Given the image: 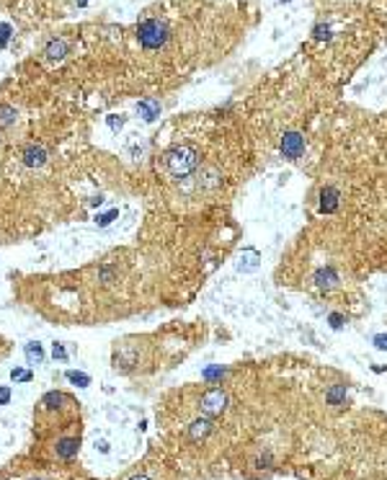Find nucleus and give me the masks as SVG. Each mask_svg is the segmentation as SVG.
<instances>
[{
	"label": "nucleus",
	"mask_w": 387,
	"mask_h": 480,
	"mask_svg": "<svg viewBox=\"0 0 387 480\" xmlns=\"http://www.w3.org/2000/svg\"><path fill=\"white\" fill-rule=\"evenodd\" d=\"M196 166H199V158H196V150L188 147V145H178V147L168 150L163 155V168L168 170V176L173 178H186L191 176Z\"/></svg>",
	"instance_id": "nucleus-1"
},
{
	"label": "nucleus",
	"mask_w": 387,
	"mask_h": 480,
	"mask_svg": "<svg viewBox=\"0 0 387 480\" xmlns=\"http://www.w3.org/2000/svg\"><path fill=\"white\" fill-rule=\"evenodd\" d=\"M137 39L145 49H160L168 42V26L163 21H158V18H147V21L140 23Z\"/></svg>",
	"instance_id": "nucleus-2"
},
{
	"label": "nucleus",
	"mask_w": 387,
	"mask_h": 480,
	"mask_svg": "<svg viewBox=\"0 0 387 480\" xmlns=\"http://www.w3.org/2000/svg\"><path fill=\"white\" fill-rule=\"evenodd\" d=\"M305 152V137L300 132H286L282 137V155L286 160H297Z\"/></svg>",
	"instance_id": "nucleus-3"
},
{
	"label": "nucleus",
	"mask_w": 387,
	"mask_h": 480,
	"mask_svg": "<svg viewBox=\"0 0 387 480\" xmlns=\"http://www.w3.org/2000/svg\"><path fill=\"white\" fill-rule=\"evenodd\" d=\"M224 405H227V395H224L222 390H206V393L202 395V411L209 413V416L222 413Z\"/></svg>",
	"instance_id": "nucleus-4"
},
{
	"label": "nucleus",
	"mask_w": 387,
	"mask_h": 480,
	"mask_svg": "<svg viewBox=\"0 0 387 480\" xmlns=\"http://www.w3.org/2000/svg\"><path fill=\"white\" fill-rule=\"evenodd\" d=\"M338 191L333 186H323L320 188V204H318V209H320V214H333L338 209Z\"/></svg>",
	"instance_id": "nucleus-5"
},
{
	"label": "nucleus",
	"mask_w": 387,
	"mask_h": 480,
	"mask_svg": "<svg viewBox=\"0 0 387 480\" xmlns=\"http://www.w3.org/2000/svg\"><path fill=\"white\" fill-rule=\"evenodd\" d=\"M44 163H47V150H44L41 145H29V147L23 150V166L26 168H41Z\"/></svg>",
	"instance_id": "nucleus-6"
},
{
	"label": "nucleus",
	"mask_w": 387,
	"mask_h": 480,
	"mask_svg": "<svg viewBox=\"0 0 387 480\" xmlns=\"http://www.w3.org/2000/svg\"><path fill=\"white\" fill-rule=\"evenodd\" d=\"M78 449H80V439L78 437H65V439H60L55 444L57 457H62V459H73L78 455Z\"/></svg>",
	"instance_id": "nucleus-7"
},
{
	"label": "nucleus",
	"mask_w": 387,
	"mask_h": 480,
	"mask_svg": "<svg viewBox=\"0 0 387 480\" xmlns=\"http://www.w3.org/2000/svg\"><path fill=\"white\" fill-rule=\"evenodd\" d=\"M315 284H318V289H333L338 284V276H336V271H333L330 266H326V269H318L315 271Z\"/></svg>",
	"instance_id": "nucleus-8"
},
{
	"label": "nucleus",
	"mask_w": 387,
	"mask_h": 480,
	"mask_svg": "<svg viewBox=\"0 0 387 480\" xmlns=\"http://www.w3.org/2000/svg\"><path fill=\"white\" fill-rule=\"evenodd\" d=\"M137 111H140V116L145 122H155L160 116V104L155 101V98H145V101L137 104Z\"/></svg>",
	"instance_id": "nucleus-9"
},
{
	"label": "nucleus",
	"mask_w": 387,
	"mask_h": 480,
	"mask_svg": "<svg viewBox=\"0 0 387 480\" xmlns=\"http://www.w3.org/2000/svg\"><path fill=\"white\" fill-rule=\"evenodd\" d=\"M209 429H212V421L209 418H199V421H194L191 426H188V437H191L194 441H199V439H204L206 434H209Z\"/></svg>",
	"instance_id": "nucleus-10"
},
{
	"label": "nucleus",
	"mask_w": 387,
	"mask_h": 480,
	"mask_svg": "<svg viewBox=\"0 0 387 480\" xmlns=\"http://www.w3.org/2000/svg\"><path fill=\"white\" fill-rule=\"evenodd\" d=\"M65 52H67V44L62 39H52L47 44V57L49 60H62V57H65Z\"/></svg>",
	"instance_id": "nucleus-11"
},
{
	"label": "nucleus",
	"mask_w": 387,
	"mask_h": 480,
	"mask_svg": "<svg viewBox=\"0 0 387 480\" xmlns=\"http://www.w3.org/2000/svg\"><path fill=\"white\" fill-rule=\"evenodd\" d=\"M326 400H328V405H341L346 400V385H333L326 393Z\"/></svg>",
	"instance_id": "nucleus-12"
},
{
	"label": "nucleus",
	"mask_w": 387,
	"mask_h": 480,
	"mask_svg": "<svg viewBox=\"0 0 387 480\" xmlns=\"http://www.w3.org/2000/svg\"><path fill=\"white\" fill-rule=\"evenodd\" d=\"M26 359H29V364H41L44 351H41L39 343H26Z\"/></svg>",
	"instance_id": "nucleus-13"
},
{
	"label": "nucleus",
	"mask_w": 387,
	"mask_h": 480,
	"mask_svg": "<svg viewBox=\"0 0 387 480\" xmlns=\"http://www.w3.org/2000/svg\"><path fill=\"white\" fill-rule=\"evenodd\" d=\"M13 122H16V108L3 104V106H0V126H8V124H13Z\"/></svg>",
	"instance_id": "nucleus-14"
},
{
	"label": "nucleus",
	"mask_w": 387,
	"mask_h": 480,
	"mask_svg": "<svg viewBox=\"0 0 387 480\" xmlns=\"http://www.w3.org/2000/svg\"><path fill=\"white\" fill-rule=\"evenodd\" d=\"M67 379L73 385H78V387H88V385H91V377L83 375V372H75V369H70V372H67Z\"/></svg>",
	"instance_id": "nucleus-15"
},
{
	"label": "nucleus",
	"mask_w": 387,
	"mask_h": 480,
	"mask_svg": "<svg viewBox=\"0 0 387 480\" xmlns=\"http://www.w3.org/2000/svg\"><path fill=\"white\" fill-rule=\"evenodd\" d=\"M224 375V367H206L204 372H202V377L206 379V382H212V379H220Z\"/></svg>",
	"instance_id": "nucleus-16"
},
{
	"label": "nucleus",
	"mask_w": 387,
	"mask_h": 480,
	"mask_svg": "<svg viewBox=\"0 0 387 480\" xmlns=\"http://www.w3.org/2000/svg\"><path fill=\"white\" fill-rule=\"evenodd\" d=\"M11 379H13V382H29L31 372H29V369H19V367H16V369H11Z\"/></svg>",
	"instance_id": "nucleus-17"
},
{
	"label": "nucleus",
	"mask_w": 387,
	"mask_h": 480,
	"mask_svg": "<svg viewBox=\"0 0 387 480\" xmlns=\"http://www.w3.org/2000/svg\"><path fill=\"white\" fill-rule=\"evenodd\" d=\"M106 122H109V126H111L114 132H119L122 126H124V122H127V119H124L122 114H109V116H106Z\"/></svg>",
	"instance_id": "nucleus-18"
},
{
	"label": "nucleus",
	"mask_w": 387,
	"mask_h": 480,
	"mask_svg": "<svg viewBox=\"0 0 387 480\" xmlns=\"http://www.w3.org/2000/svg\"><path fill=\"white\" fill-rule=\"evenodd\" d=\"M256 258H258L256 253L248 250V253H245V264L240 261V271H253V269H256Z\"/></svg>",
	"instance_id": "nucleus-19"
},
{
	"label": "nucleus",
	"mask_w": 387,
	"mask_h": 480,
	"mask_svg": "<svg viewBox=\"0 0 387 480\" xmlns=\"http://www.w3.org/2000/svg\"><path fill=\"white\" fill-rule=\"evenodd\" d=\"M116 217H119V209H111L109 214H101V217H98V225H101V228H103V225H111V220H116Z\"/></svg>",
	"instance_id": "nucleus-20"
},
{
	"label": "nucleus",
	"mask_w": 387,
	"mask_h": 480,
	"mask_svg": "<svg viewBox=\"0 0 387 480\" xmlns=\"http://www.w3.org/2000/svg\"><path fill=\"white\" fill-rule=\"evenodd\" d=\"M315 39H330V29H328V26H323V23H318V26H315Z\"/></svg>",
	"instance_id": "nucleus-21"
},
{
	"label": "nucleus",
	"mask_w": 387,
	"mask_h": 480,
	"mask_svg": "<svg viewBox=\"0 0 387 480\" xmlns=\"http://www.w3.org/2000/svg\"><path fill=\"white\" fill-rule=\"evenodd\" d=\"M11 400V387H0V405H8Z\"/></svg>",
	"instance_id": "nucleus-22"
},
{
	"label": "nucleus",
	"mask_w": 387,
	"mask_h": 480,
	"mask_svg": "<svg viewBox=\"0 0 387 480\" xmlns=\"http://www.w3.org/2000/svg\"><path fill=\"white\" fill-rule=\"evenodd\" d=\"M52 354H55V359H62V361H65V359H67V351H65V349H62V346H60V343H55V349H52Z\"/></svg>",
	"instance_id": "nucleus-23"
},
{
	"label": "nucleus",
	"mask_w": 387,
	"mask_h": 480,
	"mask_svg": "<svg viewBox=\"0 0 387 480\" xmlns=\"http://www.w3.org/2000/svg\"><path fill=\"white\" fill-rule=\"evenodd\" d=\"M11 26H8V23H0V42H5L8 39V36H11Z\"/></svg>",
	"instance_id": "nucleus-24"
},
{
	"label": "nucleus",
	"mask_w": 387,
	"mask_h": 480,
	"mask_svg": "<svg viewBox=\"0 0 387 480\" xmlns=\"http://www.w3.org/2000/svg\"><path fill=\"white\" fill-rule=\"evenodd\" d=\"M330 325H333V328H341V325H344V318H341L338 313H333L330 315Z\"/></svg>",
	"instance_id": "nucleus-25"
},
{
	"label": "nucleus",
	"mask_w": 387,
	"mask_h": 480,
	"mask_svg": "<svg viewBox=\"0 0 387 480\" xmlns=\"http://www.w3.org/2000/svg\"><path fill=\"white\" fill-rule=\"evenodd\" d=\"M374 343H377V349H387V333L385 336H374Z\"/></svg>",
	"instance_id": "nucleus-26"
},
{
	"label": "nucleus",
	"mask_w": 387,
	"mask_h": 480,
	"mask_svg": "<svg viewBox=\"0 0 387 480\" xmlns=\"http://www.w3.org/2000/svg\"><path fill=\"white\" fill-rule=\"evenodd\" d=\"M268 462H271V455H264V457H258V467H264V465H268Z\"/></svg>",
	"instance_id": "nucleus-27"
},
{
	"label": "nucleus",
	"mask_w": 387,
	"mask_h": 480,
	"mask_svg": "<svg viewBox=\"0 0 387 480\" xmlns=\"http://www.w3.org/2000/svg\"><path fill=\"white\" fill-rule=\"evenodd\" d=\"M129 480H150L147 475H134V478H129Z\"/></svg>",
	"instance_id": "nucleus-28"
},
{
	"label": "nucleus",
	"mask_w": 387,
	"mask_h": 480,
	"mask_svg": "<svg viewBox=\"0 0 387 480\" xmlns=\"http://www.w3.org/2000/svg\"><path fill=\"white\" fill-rule=\"evenodd\" d=\"M75 3H78V5H88V0H75Z\"/></svg>",
	"instance_id": "nucleus-29"
},
{
	"label": "nucleus",
	"mask_w": 387,
	"mask_h": 480,
	"mask_svg": "<svg viewBox=\"0 0 387 480\" xmlns=\"http://www.w3.org/2000/svg\"><path fill=\"white\" fill-rule=\"evenodd\" d=\"M282 3H289V0H282Z\"/></svg>",
	"instance_id": "nucleus-30"
},
{
	"label": "nucleus",
	"mask_w": 387,
	"mask_h": 480,
	"mask_svg": "<svg viewBox=\"0 0 387 480\" xmlns=\"http://www.w3.org/2000/svg\"><path fill=\"white\" fill-rule=\"evenodd\" d=\"M37 480H41V478H37Z\"/></svg>",
	"instance_id": "nucleus-31"
}]
</instances>
